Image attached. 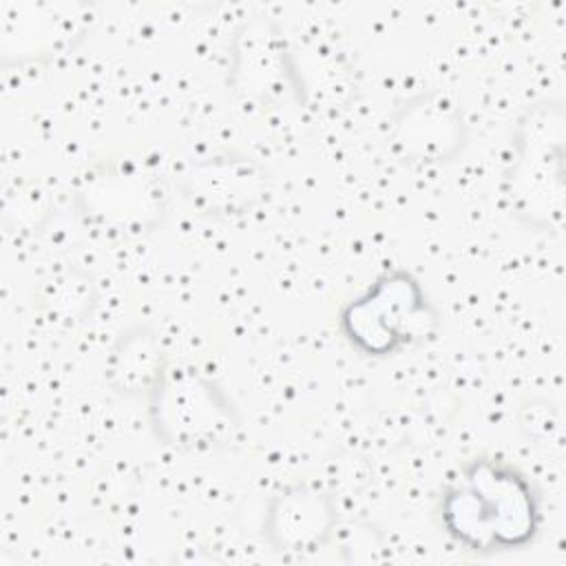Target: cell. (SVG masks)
Returning <instances> with one entry per match:
<instances>
[{
    "instance_id": "cell-3",
    "label": "cell",
    "mask_w": 566,
    "mask_h": 566,
    "mask_svg": "<svg viewBox=\"0 0 566 566\" xmlns=\"http://www.w3.org/2000/svg\"><path fill=\"white\" fill-rule=\"evenodd\" d=\"M562 111L539 108L517 126L515 157L509 170V195L520 214L546 228L551 214H562Z\"/></svg>"
},
{
    "instance_id": "cell-7",
    "label": "cell",
    "mask_w": 566,
    "mask_h": 566,
    "mask_svg": "<svg viewBox=\"0 0 566 566\" xmlns=\"http://www.w3.org/2000/svg\"><path fill=\"white\" fill-rule=\"evenodd\" d=\"M155 354L157 352L153 349V343L148 338H142V332L122 340V352H117L119 363L113 369L119 387H146L150 382L155 385L161 371Z\"/></svg>"
},
{
    "instance_id": "cell-4",
    "label": "cell",
    "mask_w": 566,
    "mask_h": 566,
    "mask_svg": "<svg viewBox=\"0 0 566 566\" xmlns=\"http://www.w3.org/2000/svg\"><path fill=\"white\" fill-rule=\"evenodd\" d=\"M464 137L460 113L440 95L420 97L396 122L394 146L409 161H440L458 153Z\"/></svg>"
},
{
    "instance_id": "cell-5",
    "label": "cell",
    "mask_w": 566,
    "mask_h": 566,
    "mask_svg": "<svg viewBox=\"0 0 566 566\" xmlns=\"http://www.w3.org/2000/svg\"><path fill=\"white\" fill-rule=\"evenodd\" d=\"M334 522L329 497L298 489L279 495L270 504L263 533L276 551H312L327 539Z\"/></svg>"
},
{
    "instance_id": "cell-2",
    "label": "cell",
    "mask_w": 566,
    "mask_h": 566,
    "mask_svg": "<svg viewBox=\"0 0 566 566\" xmlns=\"http://www.w3.org/2000/svg\"><path fill=\"white\" fill-rule=\"evenodd\" d=\"M429 303L418 281L391 272L343 312V329L354 347L369 356H387L427 334Z\"/></svg>"
},
{
    "instance_id": "cell-6",
    "label": "cell",
    "mask_w": 566,
    "mask_h": 566,
    "mask_svg": "<svg viewBox=\"0 0 566 566\" xmlns=\"http://www.w3.org/2000/svg\"><path fill=\"white\" fill-rule=\"evenodd\" d=\"M190 186L186 188L188 195H197L199 199L210 201L212 210H230L239 212L245 206L250 208L252 199L259 197L261 177L248 164H217L210 166L208 172H197L188 177Z\"/></svg>"
},
{
    "instance_id": "cell-1",
    "label": "cell",
    "mask_w": 566,
    "mask_h": 566,
    "mask_svg": "<svg viewBox=\"0 0 566 566\" xmlns=\"http://www.w3.org/2000/svg\"><path fill=\"white\" fill-rule=\"evenodd\" d=\"M464 480L442 497V524L469 551H509L526 546L539 522L533 484L515 467L475 460Z\"/></svg>"
}]
</instances>
